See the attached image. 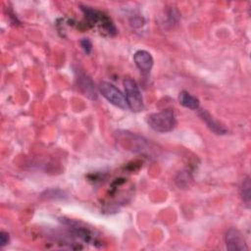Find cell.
Masks as SVG:
<instances>
[{"instance_id": "6da1fadb", "label": "cell", "mask_w": 251, "mask_h": 251, "mask_svg": "<svg viewBox=\"0 0 251 251\" xmlns=\"http://www.w3.org/2000/svg\"><path fill=\"white\" fill-rule=\"evenodd\" d=\"M81 9L83 11L88 25L97 26L100 28L101 31L107 33L108 35H115L117 33V28L115 25L106 14L90 7H83Z\"/></svg>"}, {"instance_id": "7a4b0ae2", "label": "cell", "mask_w": 251, "mask_h": 251, "mask_svg": "<svg viewBox=\"0 0 251 251\" xmlns=\"http://www.w3.org/2000/svg\"><path fill=\"white\" fill-rule=\"evenodd\" d=\"M149 126L158 132H169L174 129L176 124L175 112L172 109H165L148 116Z\"/></svg>"}, {"instance_id": "3957f363", "label": "cell", "mask_w": 251, "mask_h": 251, "mask_svg": "<svg viewBox=\"0 0 251 251\" xmlns=\"http://www.w3.org/2000/svg\"><path fill=\"white\" fill-rule=\"evenodd\" d=\"M123 83L126 92V100L127 103V107L132 112H141L144 109V102L136 81L131 77H126Z\"/></svg>"}, {"instance_id": "277c9868", "label": "cell", "mask_w": 251, "mask_h": 251, "mask_svg": "<svg viewBox=\"0 0 251 251\" xmlns=\"http://www.w3.org/2000/svg\"><path fill=\"white\" fill-rule=\"evenodd\" d=\"M99 90L104 98H106L113 105L121 108L126 109L127 103L124 94L118 89L114 84L110 82H101L99 86Z\"/></svg>"}, {"instance_id": "5b68a950", "label": "cell", "mask_w": 251, "mask_h": 251, "mask_svg": "<svg viewBox=\"0 0 251 251\" xmlns=\"http://www.w3.org/2000/svg\"><path fill=\"white\" fill-rule=\"evenodd\" d=\"M226 249L230 251H245L248 250V246L240 233L236 228H229L226 232Z\"/></svg>"}, {"instance_id": "8992f818", "label": "cell", "mask_w": 251, "mask_h": 251, "mask_svg": "<svg viewBox=\"0 0 251 251\" xmlns=\"http://www.w3.org/2000/svg\"><path fill=\"white\" fill-rule=\"evenodd\" d=\"M133 61L136 67L143 75H148L153 67V57L146 50H138L133 55Z\"/></svg>"}, {"instance_id": "52a82bcc", "label": "cell", "mask_w": 251, "mask_h": 251, "mask_svg": "<svg viewBox=\"0 0 251 251\" xmlns=\"http://www.w3.org/2000/svg\"><path fill=\"white\" fill-rule=\"evenodd\" d=\"M199 116L205 122L207 126L216 134H226L227 132V129L224 126H222L218 121H216L205 109L199 111Z\"/></svg>"}, {"instance_id": "ba28073f", "label": "cell", "mask_w": 251, "mask_h": 251, "mask_svg": "<svg viewBox=\"0 0 251 251\" xmlns=\"http://www.w3.org/2000/svg\"><path fill=\"white\" fill-rule=\"evenodd\" d=\"M78 84H79V88L81 89V91L85 96H87L91 100L97 99V91L90 77H88L84 74L80 75L78 76Z\"/></svg>"}, {"instance_id": "9c48e42d", "label": "cell", "mask_w": 251, "mask_h": 251, "mask_svg": "<svg viewBox=\"0 0 251 251\" xmlns=\"http://www.w3.org/2000/svg\"><path fill=\"white\" fill-rule=\"evenodd\" d=\"M178 100L180 105L190 110H196L199 108V100L195 96L191 95L187 91H181L178 96Z\"/></svg>"}, {"instance_id": "30bf717a", "label": "cell", "mask_w": 251, "mask_h": 251, "mask_svg": "<svg viewBox=\"0 0 251 251\" xmlns=\"http://www.w3.org/2000/svg\"><path fill=\"white\" fill-rule=\"evenodd\" d=\"M250 188H251V184H250V177H246L241 184V188H240V193H241V197L243 202L249 206L250 204Z\"/></svg>"}, {"instance_id": "8fae6325", "label": "cell", "mask_w": 251, "mask_h": 251, "mask_svg": "<svg viewBox=\"0 0 251 251\" xmlns=\"http://www.w3.org/2000/svg\"><path fill=\"white\" fill-rule=\"evenodd\" d=\"M190 176H189V174H187L186 172H179L177 174V176L176 177V182L177 184L178 187H186L189 185V180H190Z\"/></svg>"}, {"instance_id": "7c38bea8", "label": "cell", "mask_w": 251, "mask_h": 251, "mask_svg": "<svg viewBox=\"0 0 251 251\" xmlns=\"http://www.w3.org/2000/svg\"><path fill=\"white\" fill-rule=\"evenodd\" d=\"M80 45H81L82 49L84 50V52L86 54H89L91 52V50H92V43H91V41L88 38H82L80 40Z\"/></svg>"}, {"instance_id": "4fadbf2b", "label": "cell", "mask_w": 251, "mask_h": 251, "mask_svg": "<svg viewBox=\"0 0 251 251\" xmlns=\"http://www.w3.org/2000/svg\"><path fill=\"white\" fill-rule=\"evenodd\" d=\"M130 24H131V25L134 26V27H140V26L143 25L144 20H143V18H141V17H139V16H135V17H133V18L130 20Z\"/></svg>"}, {"instance_id": "5bb4252c", "label": "cell", "mask_w": 251, "mask_h": 251, "mask_svg": "<svg viewBox=\"0 0 251 251\" xmlns=\"http://www.w3.org/2000/svg\"><path fill=\"white\" fill-rule=\"evenodd\" d=\"M9 242V233L6 231L0 232V246L4 247Z\"/></svg>"}]
</instances>
